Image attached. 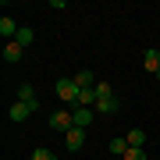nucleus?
<instances>
[{"mask_svg": "<svg viewBox=\"0 0 160 160\" xmlns=\"http://www.w3.org/2000/svg\"><path fill=\"white\" fill-rule=\"evenodd\" d=\"M53 89H57V96L64 100V107H68V103H75V107H78V82H75V78H57V86H53Z\"/></svg>", "mask_w": 160, "mask_h": 160, "instance_id": "nucleus-1", "label": "nucleus"}, {"mask_svg": "<svg viewBox=\"0 0 160 160\" xmlns=\"http://www.w3.org/2000/svg\"><path fill=\"white\" fill-rule=\"evenodd\" d=\"M50 128H53V132H61V135H68V132L75 128V114H71L68 107L57 110V114H50Z\"/></svg>", "mask_w": 160, "mask_h": 160, "instance_id": "nucleus-2", "label": "nucleus"}, {"mask_svg": "<svg viewBox=\"0 0 160 160\" xmlns=\"http://www.w3.org/2000/svg\"><path fill=\"white\" fill-rule=\"evenodd\" d=\"M32 114H36V107H29V103H22V100H14L11 107H7V118L11 121H29Z\"/></svg>", "mask_w": 160, "mask_h": 160, "instance_id": "nucleus-3", "label": "nucleus"}, {"mask_svg": "<svg viewBox=\"0 0 160 160\" xmlns=\"http://www.w3.org/2000/svg\"><path fill=\"white\" fill-rule=\"evenodd\" d=\"M64 146H68L71 153H75V149H82V146H86V128H71L68 135H64Z\"/></svg>", "mask_w": 160, "mask_h": 160, "instance_id": "nucleus-4", "label": "nucleus"}, {"mask_svg": "<svg viewBox=\"0 0 160 160\" xmlns=\"http://www.w3.org/2000/svg\"><path fill=\"white\" fill-rule=\"evenodd\" d=\"M18 29H22V25H18V22H14L11 14H4V18H0V36H4L7 43H11L14 36H18Z\"/></svg>", "mask_w": 160, "mask_h": 160, "instance_id": "nucleus-5", "label": "nucleus"}, {"mask_svg": "<svg viewBox=\"0 0 160 160\" xmlns=\"http://www.w3.org/2000/svg\"><path fill=\"white\" fill-rule=\"evenodd\" d=\"M22 53H25V46H18L14 39L4 43V61H7V64H18V61H22Z\"/></svg>", "mask_w": 160, "mask_h": 160, "instance_id": "nucleus-6", "label": "nucleus"}, {"mask_svg": "<svg viewBox=\"0 0 160 160\" xmlns=\"http://www.w3.org/2000/svg\"><path fill=\"white\" fill-rule=\"evenodd\" d=\"M71 114H75V128H86V125H92V107H75Z\"/></svg>", "mask_w": 160, "mask_h": 160, "instance_id": "nucleus-7", "label": "nucleus"}, {"mask_svg": "<svg viewBox=\"0 0 160 160\" xmlns=\"http://www.w3.org/2000/svg\"><path fill=\"white\" fill-rule=\"evenodd\" d=\"M18 100H22V103H29V107H36V110H39V96H36V89L29 86V82H25V86L18 89Z\"/></svg>", "mask_w": 160, "mask_h": 160, "instance_id": "nucleus-8", "label": "nucleus"}, {"mask_svg": "<svg viewBox=\"0 0 160 160\" xmlns=\"http://www.w3.org/2000/svg\"><path fill=\"white\" fill-rule=\"evenodd\" d=\"M125 139H128V146H132V149H146V132H142V128H132Z\"/></svg>", "mask_w": 160, "mask_h": 160, "instance_id": "nucleus-9", "label": "nucleus"}, {"mask_svg": "<svg viewBox=\"0 0 160 160\" xmlns=\"http://www.w3.org/2000/svg\"><path fill=\"white\" fill-rule=\"evenodd\" d=\"M142 64H146V71L157 75V71H160V50H146V53H142Z\"/></svg>", "mask_w": 160, "mask_h": 160, "instance_id": "nucleus-10", "label": "nucleus"}, {"mask_svg": "<svg viewBox=\"0 0 160 160\" xmlns=\"http://www.w3.org/2000/svg\"><path fill=\"white\" fill-rule=\"evenodd\" d=\"M118 107H121L118 96H107V100H100V103H96V110H100V114H118Z\"/></svg>", "mask_w": 160, "mask_h": 160, "instance_id": "nucleus-11", "label": "nucleus"}, {"mask_svg": "<svg viewBox=\"0 0 160 160\" xmlns=\"http://www.w3.org/2000/svg\"><path fill=\"white\" fill-rule=\"evenodd\" d=\"M14 43H18V46H32V43H36V36H32V29H29V25H22V29H18Z\"/></svg>", "mask_w": 160, "mask_h": 160, "instance_id": "nucleus-12", "label": "nucleus"}, {"mask_svg": "<svg viewBox=\"0 0 160 160\" xmlns=\"http://www.w3.org/2000/svg\"><path fill=\"white\" fill-rule=\"evenodd\" d=\"M78 107H96V89H82L78 92Z\"/></svg>", "mask_w": 160, "mask_h": 160, "instance_id": "nucleus-13", "label": "nucleus"}, {"mask_svg": "<svg viewBox=\"0 0 160 160\" xmlns=\"http://www.w3.org/2000/svg\"><path fill=\"white\" fill-rule=\"evenodd\" d=\"M128 149H132V146H128V139H110V153H114V157H125Z\"/></svg>", "mask_w": 160, "mask_h": 160, "instance_id": "nucleus-14", "label": "nucleus"}, {"mask_svg": "<svg viewBox=\"0 0 160 160\" xmlns=\"http://www.w3.org/2000/svg\"><path fill=\"white\" fill-rule=\"evenodd\" d=\"M75 82H78V89H92V71H78V75H71Z\"/></svg>", "mask_w": 160, "mask_h": 160, "instance_id": "nucleus-15", "label": "nucleus"}, {"mask_svg": "<svg viewBox=\"0 0 160 160\" xmlns=\"http://www.w3.org/2000/svg\"><path fill=\"white\" fill-rule=\"evenodd\" d=\"M92 89H96V103H100V100H107V96H114V89H110L107 82H96Z\"/></svg>", "mask_w": 160, "mask_h": 160, "instance_id": "nucleus-16", "label": "nucleus"}, {"mask_svg": "<svg viewBox=\"0 0 160 160\" xmlns=\"http://www.w3.org/2000/svg\"><path fill=\"white\" fill-rule=\"evenodd\" d=\"M29 160H57V153H50V149H36Z\"/></svg>", "mask_w": 160, "mask_h": 160, "instance_id": "nucleus-17", "label": "nucleus"}, {"mask_svg": "<svg viewBox=\"0 0 160 160\" xmlns=\"http://www.w3.org/2000/svg\"><path fill=\"white\" fill-rule=\"evenodd\" d=\"M149 153H146V149H128V153H125V160H146Z\"/></svg>", "mask_w": 160, "mask_h": 160, "instance_id": "nucleus-18", "label": "nucleus"}, {"mask_svg": "<svg viewBox=\"0 0 160 160\" xmlns=\"http://www.w3.org/2000/svg\"><path fill=\"white\" fill-rule=\"evenodd\" d=\"M157 82H160V71H157Z\"/></svg>", "mask_w": 160, "mask_h": 160, "instance_id": "nucleus-19", "label": "nucleus"}]
</instances>
